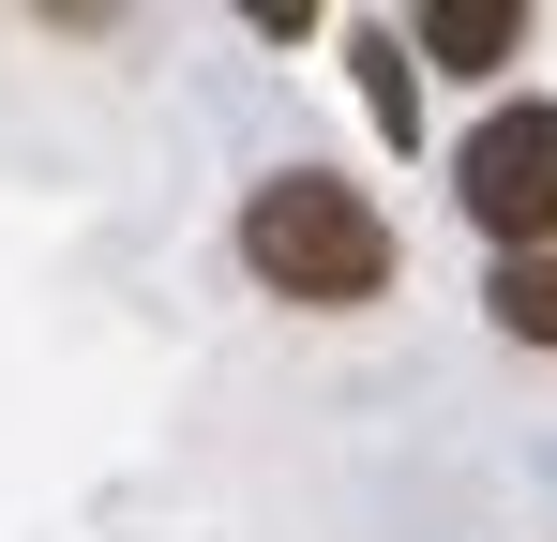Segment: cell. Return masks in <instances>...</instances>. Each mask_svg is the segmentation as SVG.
Here are the masks:
<instances>
[{"label":"cell","mask_w":557,"mask_h":542,"mask_svg":"<svg viewBox=\"0 0 557 542\" xmlns=\"http://www.w3.org/2000/svg\"><path fill=\"white\" fill-rule=\"evenodd\" d=\"M392 211H376L362 181L332 167H272L257 196H242V271L272 286V301H301V317H362L376 286H392Z\"/></svg>","instance_id":"cell-1"},{"label":"cell","mask_w":557,"mask_h":542,"mask_svg":"<svg viewBox=\"0 0 557 542\" xmlns=\"http://www.w3.org/2000/svg\"><path fill=\"white\" fill-rule=\"evenodd\" d=\"M453 196L497 257H557V106L543 90H497L453 151Z\"/></svg>","instance_id":"cell-2"},{"label":"cell","mask_w":557,"mask_h":542,"mask_svg":"<svg viewBox=\"0 0 557 542\" xmlns=\"http://www.w3.org/2000/svg\"><path fill=\"white\" fill-rule=\"evenodd\" d=\"M407 61H437V76H512V61H528V0H422V15H407Z\"/></svg>","instance_id":"cell-3"},{"label":"cell","mask_w":557,"mask_h":542,"mask_svg":"<svg viewBox=\"0 0 557 542\" xmlns=\"http://www.w3.org/2000/svg\"><path fill=\"white\" fill-rule=\"evenodd\" d=\"M347 61H362V106H376V136H392V151H422V61H407V30H347Z\"/></svg>","instance_id":"cell-4"},{"label":"cell","mask_w":557,"mask_h":542,"mask_svg":"<svg viewBox=\"0 0 557 542\" xmlns=\"http://www.w3.org/2000/svg\"><path fill=\"white\" fill-rule=\"evenodd\" d=\"M482 317H497L512 347H557V257H497L482 271Z\"/></svg>","instance_id":"cell-5"}]
</instances>
